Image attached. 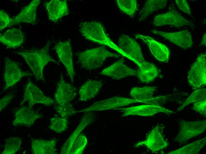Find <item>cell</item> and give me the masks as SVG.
<instances>
[{
    "instance_id": "cell-1",
    "label": "cell",
    "mask_w": 206,
    "mask_h": 154,
    "mask_svg": "<svg viewBox=\"0 0 206 154\" xmlns=\"http://www.w3.org/2000/svg\"><path fill=\"white\" fill-rule=\"evenodd\" d=\"M50 45V43L48 42L44 47L41 49L25 50L13 52L23 58L36 80L44 81L43 73L44 67L50 62H57L49 54Z\"/></svg>"
},
{
    "instance_id": "cell-2",
    "label": "cell",
    "mask_w": 206,
    "mask_h": 154,
    "mask_svg": "<svg viewBox=\"0 0 206 154\" xmlns=\"http://www.w3.org/2000/svg\"><path fill=\"white\" fill-rule=\"evenodd\" d=\"M80 27L81 34L86 38L106 45L131 60L130 57L107 36L104 27L100 23L95 21H86L81 23Z\"/></svg>"
},
{
    "instance_id": "cell-3",
    "label": "cell",
    "mask_w": 206,
    "mask_h": 154,
    "mask_svg": "<svg viewBox=\"0 0 206 154\" xmlns=\"http://www.w3.org/2000/svg\"><path fill=\"white\" fill-rule=\"evenodd\" d=\"M78 61L85 69L91 70L100 67L108 57L118 58L120 54L112 53L104 47L88 49L76 54Z\"/></svg>"
},
{
    "instance_id": "cell-4",
    "label": "cell",
    "mask_w": 206,
    "mask_h": 154,
    "mask_svg": "<svg viewBox=\"0 0 206 154\" xmlns=\"http://www.w3.org/2000/svg\"><path fill=\"white\" fill-rule=\"evenodd\" d=\"M179 130L175 141L184 143L191 138L196 137L205 129L206 121H188L181 120L179 122Z\"/></svg>"
},
{
    "instance_id": "cell-5",
    "label": "cell",
    "mask_w": 206,
    "mask_h": 154,
    "mask_svg": "<svg viewBox=\"0 0 206 154\" xmlns=\"http://www.w3.org/2000/svg\"><path fill=\"white\" fill-rule=\"evenodd\" d=\"M206 54H201L193 63L189 72L188 81L194 88H199L206 85Z\"/></svg>"
},
{
    "instance_id": "cell-6",
    "label": "cell",
    "mask_w": 206,
    "mask_h": 154,
    "mask_svg": "<svg viewBox=\"0 0 206 154\" xmlns=\"http://www.w3.org/2000/svg\"><path fill=\"white\" fill-rule=\"evenodd\" d=\"M25 102H28V107L30 108H32L36 104L49 106L53 105L54 103L53 99L45 95L42 91L30 81H28L25 86L23 99L20 105Z\"/></svg>"
},
{
    "instance_id": "cell-7",
    "label": "cell",
    "mask_w": 206,
    "mask_h": 154,
    "mask_svg": "<svg viewBox=\"0 0 206 154\" xmlns=\"http://www.w3.org/2000/svg\"><path fill=\"white\" fill-rule=\"evenodd\" d=\"M118 43L119 48L138 67L145 61L140 46L134 39L122 34L119 36Z\"/></svg>"
},
{
    "instance_id": "cell-8",
    "label": "cell",
    "mask_w": 206,
    "mask_h": 154,
    "mask_svg": "<svg viewBox=\"0 0 206 154\" xmlns=\"http://www.w3.org/2000/svg\"><path fill=\"white\" fill-rule=\"evenodd\" d=\"M4 60L5 85L1 94L17 84L22 78L33 75V73L22 71L16 63L8 57L5 58Z\"/></svg>"
},
{
    "instance_id": "cell-9",
    "label": "cell",
    "mask_w": 206,
    "mask_h": 154,
    "mask_svg": "<svg viewBox=\"0 0 206 154\" xmlns=\"http://www.w3.org/2000/svg\"><path fill=\"white\" fill-rule=\"evenodd\" d=\"M153 23L157 26L170 25L176 27L184 26L195 27L192 22L184 18L174 9H171L166 13L157 16Z\"/></svg>"
},
{
    "instance_id": "cell-10",
    "label": "cell",
    "mask_w": 206,
    "mask_h": 154,
    "mask_svg": "<svg viewBox=\"0 0 206 154\" xmlns=\"http://www.w3.org/2000/svg\"><path fill=\"white\" fill-rule=\"evenodd\" d=\"M113 109L123 112L122 117L132 115L152 116L159 113H163L168 115L176 113L172 110L159 105L152 104L127 108H115Z\"/></svg>"
},
{
    "instance_id": "cell-11",
    "label": "cell",
    "mask_w": 206,
    "mask_h": 154,
    "mask_svg": "<svg viewBox=\"0 0 206 154\" xmlns=\"http://www.w3.org/2000/svg\"><path fill=\"white\" fill-rule=\"evenodd\" d=\"M137 102V101L133 99L114 97L96 102L90 106L77 111V112L85 113L106 110L125 106Z\"/></svg>"
},
{
    "instance_id": "cell-12",
    "label": "cell",
    "mask_w": 206,
    "mask_h": 154,
    "mask_svg": "<svg viewBox=\"0 0 206 154\" xmlns=\"http://www.w3.org/2000/svg\"><path fill=\"white\" fill-rule=\"evenodd\" d=\"M54 49L60 61L65 67L71 82L73 83L75 73L73 65L70 41H60L55 44Z\"/></svg>"
},
{
    "instance_id": "cell-13",
    "label": "cell",
    "mask_w": 206,
    "mask_h": 154,
    "mask_svg": "<svg viewBox=\"0 0 206 154\" xmlns=\"http://www.w3.org/2000/svg\"><path fill=\"white\" fill-rule=\"evenodd\" d=\"M76 95L75 88L66 81L61 74L54 94L56 103L59 105L71 103Z\"/></svg>"
},
{
    "instance_id": "cell-14",
    "label": "cell",
    "mask_w": 206,
    "mask_h": 154,
    "mask_svg": "<svg viewBox=\"0 0 206 154\" xmlns=\"http://www.w3.org/2000/svg\"><path fill=\"white\" fill-rule=\"evenodd\" d=\"M136 37L147 45L152 55L158 61L166 62L168 61L170 52L165 45L149 36L137 34Z\"/></svg>"
},
{
    "instance_id": "cell-15",
    "label": "cell",
    "mask_w": 206,
    "mask_h": 154,
    "mask_svg": "<svg viewBox=\"0 0 206 154\" xmlns=\"http://www.w3.org/2000/svg\"><path fill=\"white\" fill-rule=\"evenodd\" d=\"M153 34L163 37L176 45L184 49L191 47L192 44V36L188 30L175 32H166L153 30Z\"/></svg>"
},
{
    "instance_id": "cell-16",
    "label": "cell",
    "mask_w": 206,
    "mask_h": 154,
    "mask_svg": "<svg viewBox=\"0 0 206 154\" xmlns=\"http://www.w3.org/2000/svg\"><path fill=\"white\" fill-rule=\"evenodd\" d=\"M95 117L91 111L85 113L78 126L62 145L60 154H70L72 145L81 132L94 121Z\"/></svg>"
},
{
    "instance_id": "cell-17",
    "label": "cell",
    "mask_w": 206,
    "mask_h": 154,
    "mask_svg": "<svg viewBox=\"0 0 206 154\" xmlns=\"http://www.w3.org/2000/svg\"><path fill=\"white\" fill-rule=\"evenodd\" d=\"M141 145H145L152 152H156L167 147L168 143L164 139L157 125L152 130L145 140L138 142L135 147Z\"/></svg>"
},
{
    "instance_id": "cell-18",
    "label": "cell",
    "mask_w": 206,
    "mask_h": 154,
    "mask_svg": "<svg viewBox=\"0 0 206 154\" xmlns=\"http://www.w3.org/2000/svg\"><path fill=\"white\" fill-rule=\"evenodd\" d=\"M100 74L118 79L128 76H137L138 72L126 66L122 59L103 69Z\"/></svg>"
},
{
    "instance_id": "cell-19",
    "label": "cell",
    "mask_w": 206,
    "mask_h": 154,
    "mask_svg": "<svg viewBox=\"0 0 206 154\" xmlns=\"http://www.w3.org/2000/svg\"><path fill=\"white\" fill-rule=\"evenodd\" d=\"M42 115L28 107L19 109L15 114L13 125L15 126L29 127L33 125L35 121L42 118Z\"/></svg>"
},
{
    "instance_id": "cell-20",
    "label": "cell",
    "mask_w": 206,
    "mask_h": 154,
    "mask_svg": "<svg viewBox=\"0 0 206 154\" xmlns=\"http://www.w3.org/2000/svg\"><path fill=\"white\" fill-rule=\"evenodd\" d=\"M48 17L52 22H56L69 13L68 6L65 0H52L45 4Z\"/></svg>"
},
{
    "instance_id": "cell-21",
    "label": "cell",
    "mask_w": 206,
    "mask_h": 154,
    "mask_svg": "<svg viewBox=\"0 0 206 154\" xmlns=\"http://www.w3.org/2000/svg\"><path fill=\"white\" fill-rule=\"evenodd\" d=\"M40 2V0H33L23 8L14 18L12 19L10 25H14L20 23H32L36 19V10Z\"/></svg>"
},
{
    "instance_id": "cell-22",
    "label": "cell",
    "mask_w": 206,
    "mask_h": 154,
    "mask_svg": "<svg viewBox=\"0 0 206 154\" xmlns=\"http://www.w3.org/2000/svg\"><path fill=\"white\" fill-rule=\"evenodd\" d=\"M57 140L55 139L45 140L31 139V146L33 154H54L57 153L56 148Z\"/></svg>"
},
{
    "instance_id": "cell-23",
    "label": "cell",
    "mask_w": 206,
    "mask_h": 154,
    "mask_svg": "<svg viewBox=\"0 0 206 154\" xmlns=\"http://www.w3.org/2000/svg\"><path fill=\"white\" fill-rule=\"evenodd\" d=\"M103 84L102 81L96 80L87 81L79 91V100L84 102L93 98L98 93Z\"/></svg>"
},
{
    "instance_id": "cell-24",
    "label": "cell",
    "mask_w": 206,
    "mask_h": 154,
    "mask_svg": "<svg viewBox=\"0 0 206 154\" xmlns=\"http://www.w3.org/2000/svg\"><path fill=\"white\" fill-rule=\"evenodd\" d=\"M24 41L23 36L19 30L12 28L0 35V42L9 48H15L20 46Z\"/></svg>"
},
{
    "instance_id": "cell-25",
    "label": "cell",
    "mask_w": 206,
    "mask_h": 154,
    "mask_svg": "<svg viewBox=\"0 0 206 154\" xmlns=\"http://www.w3.org/2000/svg\"><path fill=\"white\" fill-rule=\"evenodd\" d=\"M156 87H134L131 89L130 96L138 102L152 104L154 98L153 94Z\"/></svg>"
},
{
    "instance_id": "cell-26",
    "label": "cell",
    "mask_w": 206,
    "mask_h": 154,
    "mask_svg": "<svg viewBox=\"0 0 206 154\" xmlns=\"http://www.w3.org/2000/svg\"><path fill=\"white\" fill-rule=\"evenodd\" d=\"M138 67L137 76L142 83L152 81L159 75V70L152 63L145 61Z\"/></svg>"
},
{
    "instance_id": "cell-27",
    "label": "cell",
    "mask_w": 206,
    "mask_h": 154,
    "mask_svg": "<svg viewBox=\"0 0 206 154\" xmlns=\"http://www.w3.org/2000/svg\"><path fill=\"white\" fill-rule=\"evenodd\" d=\"M167 3L166 0H147L139 13L141 19L144 20L154 12L165 7Z\"/></svg>"
},
{
    "instance_id": "cell-28",
    "label": "cell",
    "mask_w": 206,
    "mask_h": 154,
    "mask_svg": "<svg viewBox=\"0 0 206 154\" xmlns=\"http://www.w3.org/2000/svg\"><path fill=\"white\" fill-rule=\"evenodd\" d=\"M206 137L194 142L167 154H193L197 153L205 145Z\"/></svg>"
},
{
    "instance_id": "cell-29",
    "label": "cell",
    "mask_w": 206,
    "mask_h": 154,
    "mask_svg": "<svg viewBox=\"0 0 206 154\" xmlns=\"http://www.w3.org/2000/svg\"><path fill=\"white\" fill-rule=\"evenodd\" d=\"M68 122L67 118L54 116L50 119L49 127L56 133H61L67 129Z\"/></svg>"
},
{
    "instance_id": "cell-30",
    "label": "cell",
    "mask_w": 206,
    "mask_h": 154,
    "mask_svg": "<svg viewBox=\"0 0 206 154\" xmlns=\"http://www.w3.org/2000/svg\"><path fill=\"white\" fill-rule=\"evenodd\" d=\"M22 142L21 138L12 137L6 141L4 149L2 154H14L20 149Z\"/></svg>"
},
{
    "instance_id": "cell-31",
    "label": "cell",
    "mask_w": 206,
    "mask_h": 154,
    "mask_svg": "<svg viewBox=\"0 0 206 154\" xmlns=\"http://www.w3.org/2000/svg\"><path fill=\"white\" fill-rule=\"evenodd\" d=\"M118 6L123 12L131 17H133L137 8L136 1L135 0H117Z\"/></svg>"
},
{
    "instance_id": "cell-32",
    "label": "cell",
    "mask_w": 206,
    "mask_h": 154,
    "mask_svg": "<svg viewBox=\"0 0 206 154\" xmlns=\"http://www.w3.org/2000/svg\"><path fill=\"white\" fill-rule=\"evenodd\" d=\"M206 97V90L205 89H196L188 97L183 104L177 109V111L178 112L180 111L186 106L190 104L205 98Z\"/></svg>"
},
{
    "instance_id": "cell-33",
    "label": "cell",
    "mask_w": 206,
    "mask_h": 154,
    "mask_svg": "<svg viewBox=\"0 0 206 154\" xmlns=\"http://www.w3.org/2000/svg\"><path fill=\"white\" fill-rule=\"evenodd\" d=\"M87 137L83 134H80L73 143L70 154H81L87 144Z\"/></svg>"
},
{
    "instance_id": "cell-34",
    "label": "cell",
    "mask_w": 206,
    "mask_h": 154,
    "mask_svg": "<svg viewBox=\"0 0 206 154\" xmlns=\"http://www.w3.org/2000/svg\"><path fill=\"white\" fill-rule=\"evenodd\" d=\"M57 113L61 117L68 118L77 113L70 103L58 105L54 107Z\"/></svg>"
},
{
    "instance_id": "cell-35",
    "label": "cell",
    "mask_w": 206,
    "mask_h": 154,
    "mask_svg": "<svg viewBox=\"0 0 206 154\" xmlns=\"http://www.w3.org/2000/svg\"><path fill=\"white\" fill-rule=\"evenodd\" d=\"M12 19L4 10H0V29L2 30L9 25H10Z\"/></svg>"
},
{
    "instance_id": "cell-36",
    "label": "cell",
    "mask_w": 206,
    "mask_h": 154,
    "mask_svg": "<svg viewBox=\"0 0 206 154\" xmlns=\"http://www.w3.org/2000/svg\"><path fill=\"white\" fill-rule=\"evenodd\" d=\"M193 109L199 113L206 116V98L194 102L193 107Z\"/></svg>"
},
{
    "instance_id": "cell-37",
    "label": "cell",
    "mask_w": 206,
    "mask_h": 154,
    "mask_svg": "<svg viewBox=\"0 0 206 154\" xmlns=\"http://www.w3.org/2000/svg\"><path fill=\"white\" fill-rule=\"evenodd\" d=\"M175 2L180 10L191 15V10L188 3L186 0H176Z\"/></svg>"
},
{
    "instance_id": "cell-38",
    "label": "cell",
    "mask_w": 206,
    "mask_h": 154,
    "mask_svg": "<svg viewBox=\"0 0 206 154\" xmlns=\"http://www.w3.org/2000/svg\"><path fill=\"white\" fill-rule=\"evenodd\" d=\"M14 97L13 93L10 92L4 96L0 100V111L1 112L10 102Z\"/></svg>"
},
{
    "instance_id": "cell-39",
    "label": "cell",
    "mask_w": 206,
    "mask_h": 154,
    "mask_svg": "<svg viewBox=\"0 0 206 154\" xmlns=\"http://www.w3.org/2000/svg\"><path fill=\"white\" fill-rule=\"evenodd\" d=\"M206 33H205L203 35L202 41L201 42V44L202 45H204V46H206Z\"/></svg>"
}]
</instances>
